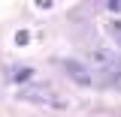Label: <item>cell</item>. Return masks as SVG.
<instances>
[{
  "mask_svg": "<svg viewBox=\"0 0 121 117\" xmlns=\"http://www.w3.org/2000/svg\"><path fill=\"white\" fill-rule=\"evenodd\" d=\"M106 6H109V12H121V0H109Z\"/></svg>",
  "mask_w": 121,
  "mask_h": 117,
  "instance_id": "5",
  "label": "cell"
},
{
  "mask_svg": "<svg viewBox=\"0 0 121 117\" xmlns=\"http://www.w3.org/2000/svg\"><path fill=\"white\" fill-rule=\"evenodd\" d=\"M64 69H67V75L73 78L79 87H91V84H94V75H91L88 69L82 66V63H76V60H67V63H64Z\"/></svg>",
  "mask_w": 121,
  "mask_h": 117,
  "instance_id": "3",
  "label": "cell"
},
{
  "mask_svg": "<svg viewBox=\"0 0 121 117\" xmlns=\"http://www.w3.org/2000/svg\"><path fill=\"white\" fill-rule=\"evenodd\" d=\"M18 99H27V102H39V105H60L55 96H52V90L48 87H21L18 90Z\"/></svg>",
  "mask_w": 121,
  "mask_h": 117,
  "instance_id": "2",
  "label": "cell"
},
{
  "mask_svg": "<svg viewBox=\"0 0 121 117\" xmlns=\"http://www.w3.org/2000/svg\"><path fill=\"white\" fill-rule=\"evenodd\" d=\"M15 78H18V81H27V78H30V69H18Z\"/></svg>",
  "mask_w": 121,
  "mask_h": 117,
  "instance_id": "6",
  "label": "cell"
},
{
  "mask_svg": "<svg viewBox=\"0 0 121 117\" xmlns=\"http://www.w3.org/2000/svg\"><path fill=\"white\" fill-rule=\"evenodd\" d=\"M94 63H97V69H100L97 81L106 84V87H112V81L121 75V54L118 51H109V48H97V51H94Z\"/></svg>",
  "mask_w": 121,
  "mask_h": 117,
  "instance_id": "1",
  "label": "cell"
},
{
  "mask_svg": "<svg viewBox=\"0 0 121 117\" xmlns=\"http://www.w3.org/2000/svg\"><path fill=\"white\" fill-rule=\"evenodd\" d=\"M30 42V33L27 30H18V33H15V45H27Z\"/></svg>",
  "mask_w": 121,
  "mask_h": 117,
  "instance_id": "4",
  "label": "cell"
}]
</instances>
